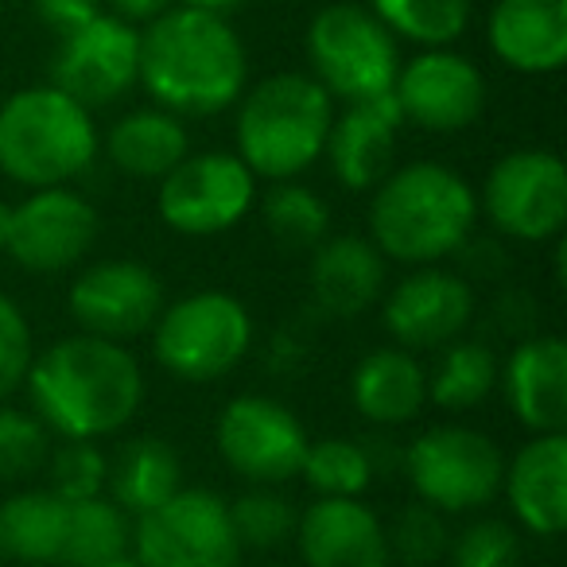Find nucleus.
<instances>
[{
	"instance_id": "obj_1",
	"label": "nucleus",
	"mask_w": 567,
	"mask_h": 567,
	"mask_svg": "<svg viewBox=\"0 0 567 567\" xmlns=\"http://www.w3.org/2000/svg\"><path fill=\"white\" fill-rule=\"evenodd\" d=\"M24 385L40 424L63 440H105L144 401L141 362L121 342L86 331L35 354Z\"/></svg>"
},
{
	"instance_id": "obj_2",
	"label": "nucleus",
	"mask_w": 567,
	"mask_h": 567,
	"mask_svg": "<svg viewBox=\"0 0 567 567\" xmlns=\"http://www.w3.org/2000/svg\"><path fill=\"white\" fill-rule=\"evenodd\" d=\"M249 59L226 17L172 4L141 32L144 90L175 117H214L245 94Z\"/></svg>"
},
{
	"instance_id": "obj_3",
	"label": "nucleus",
	"mask_w": 567,
	"mask_h": 567,
	"mask_svg": "<svg viewBox=\"0 0 567 567\" xmlns=\"http://www.w3.org/2000/svg\"><path fill=\"white\" fill-rule=\"evenodd\" d=\"M478 198L458 172L432 159L404 164L373 187L370 241L401 265H435L474 234Z\"/></svg>"
},
{
	"instance_id": "obj_4",
	"label": "nucleus",
	"mask_w": 567,
	"mask_h": 567,
	"mask_svg": "<svg viewBox=\"0 0 567 567\" xmlns=\"http://www.w3.org/2000/svg\"><path fill=\"white\" fill-rule=\"evenodd\" d=\"M237 102V156L257 179H296L323 156L334 97L311 74H268Z\"/></svg>"
},
{
	"instance_id": "obj_5",
	"label": "nucleus",
	"mask_w": 567,
	"mask_h": 567,
	"mask_svg": "<svg viewBox=\"0 0 567 567\" xmlns=\"http://www.w3.org/2000/svg\"><path fill=\"white\" fill-rule=\"evenodd\" d=\"M94 156V117L59 86H28L0 105V172L20 187H66Z\"/></svg>"
},
{
	"instance_id": "obj_6",
	"label": "nucleus",
	"mask_w": 567,
	"mask_h": 567,
	"mask_svg": "<svg viewBox=\"0 0 567 567\" xmlns=\"http://www.w3.org/2000/svg\"><path fill=\"white\" fill-rule=\"evenodd\" d=\"M152 354L183 381H218L245 362L252 347V319L245 303L218 288L183 296L159 311L152 327Z\"/></svg>"
},
{
	"instance_id": "obj_7",
	"label": "nucleus",
	"mask_w": 567,
	"mask_h": 567,
	"mask_svg": "<svg viewBox=\"0 0 567 567\" xmlns=\"http://www.w3.org/2000/svg\"><path fill=\"white\" fill-rule=\"evenodd\" d=\"M311 79L342 102L393 94L401 51L396 35L358 4H331L308 28Z\"/></svg>"
},
{
	"instance_id": "obj_8",
	"label": "nucleus",
	"mask_w": 567,
	"mask_h": 567,
	"mask_svg": "<svg viewBox=\"0 0 567 567\" xmlns=\"http://www.w3.org/2000/svg\"><path fill=\"white\" fill-rule=\"evenodd\" d=\"M409 482L420 502L440 513L482 509L502 494L505 455L489 435L463 424L427 427L409 443Z\"/></svg>"
},
{
	"instance_id": "obj_9",
	"label": "nucleus",
	"mask_w": 567,
	"mask_h": 567,
	"mask_svg": "<svg viewBox=\"0 0 567 567\" xmlns=\"http://www.w3.org/2000/svg\"><path fill=\"white\" fill-rule=\"evenodd\" d=\"M229 505L214 489H179L136 517L133 559L141 567H241Z\"/></svg>"
},
{
	"instance_id": "obj_10",
	"label": "nucleus",
	"mask_w": 567,
	"mask_h": 567,
	"mask_svg": "<svg viewBox=\"0 0 567 567\" xmlns=\"http://www.w3.org/2000/svg\"><path fill=\"white\" fill-rule=\"evenodd\" d=\"M257 198V175L237 152H198L183 156L159 179L156 210L167 229L183 237H214L234 229Z\"/></svg>"
},
{
	"instance_id": "obj_11",
	"label": "nucleus",
	"mask_w": 567,
	"mask_h": 567,
	"mask_svg": "<svg viewBox=\"0 0 567 567\" xmlns=\"http://www.w3.org/2000/svg\"><path fill=\"white\" fill-rule=\"evenodd\" d=\"M214 440L229 471L252 486H284L288 478H296L311 443L300 416L288 404L260 393L234 396L221 409Z\"/></svg>"
},
{
	"instance_id": "obj_12",
	"label": "nucleus",
	"mask_w": 567,
	"mask_h": 567,
	"mask_svg": "<svg viewBox=\"0 0 567 567\" xmlns=\"http://www.w3.org/2000/svg\"><path fill=\"white\" fill-rule=\"evenodd\" d=\"M482 206L497 234L513 241H556L567 221V167L556 152L520 148L486 175Z\"/></svg>"
},
{
	"instance_id": "obj_13",
	"label": "nucleus",
	"mask_w": 567,
	"mask_h": 567,
	"mask_svg": "<svg viewBox=\"0 0 567 567\" xmlns=\"http://www.w3.org/2000/svg\"><path fill=\"white\" fill-rule=\"evenodd\" d=\"M141 74V32L128 20L102 12L79 32L59 35L51 59V86L71 94L79 105H110L133 90Z\"/></svg>"
},
{
	"instance_id": "obj_14",
	"label": "nucleus",
	"mask_w": 567,
	"mask_h": 567,
	"mask_svg": "<svg viewBox=\"0 0 567 567\" xmlns=\"http://www.w3.org/2000/svg\"><path fill=\"white\" fill-rule=\"evenodd\" d=\"M97 226V210L71 187H40L12 206L9 252L28 272L55 276L94 249Z\"/></svg>"
},
{
	"instance_id": "obj_15",
	"label": "nucleus",
	"mask_w": 567,
	"mask_h": 567,
	"mask_svg": "<svg viewBox=\"0 0 567 567\" xmlns=\"http://www.w3.org/2000/svg\"><path fill=\"white\" fill-rule=\"evenodd\" d=\"M393 97L404 121L427 133H458L474 125L486 105V79L466 55L447 48H424L412 63H401Z\"/></svg>"
},
{
	"instance_id": "obj_16",
	"label": "nucleus",
	"mask_w": 567,
	"mask_h": 567,
	"mask_svg": "<svg viewBox=\"0 0 567 567\" xmlns=\"http://www.w3.org/2000/svg\"><path fill=\"white\" fill-rule=\"evenodd\" d=\"M164 311V284L136 260L90 265L71 288V316L86 334L110 342L141 339Z\"/></svg>"
},
{
	"instance_id": "obj_17",
	"label": "nucleus",
	"mask_w": 567,
	"mask_h": 567,
	"mask_svg": "<svg viewBox=\"0 0 567 567\" xmlns=\"http://www.w3.org/2000/svg\"><path fill=\"white\" fill-rule=\"evenodd\" d=\"M474 288L447 268L420 265L385 300V327L404 350H440L471 327Z\"/></svg>"
},
{
	"instance_id": "obj_18",
	"label": "nucleus",
	"mask_w": 567,
	"mask_h": 567,
	"mask_svg": "<svg viewBox=\"0 0 567 567\" xmlns=\"http://www.w3.org/2000/svg\"><path fill=\"white\" fill-rule=\"evenodd\" d=\"M303 567H389L381 517L358 497H319L296 520Z\"/></svg>"
},
{
	"instance_id": "obj_19",
	"label": "nucleus",
	"mask_w": 567,
	"mask_h": 567,
	"mask_svg": "<svg viewBox=\"0 0 567 567\" xmlns=\"http://www.w3.org/2000/svg\"><path fill=\"white\" fill-rule=\"evenodd\" d=\"M404 125V113L393 94L347 102V113L331 121L323 156L331 159L334 179L347 190H373L393 172L396 133Z\"/></svg>"
},
{
	"instance_id": "obj_20",
	"label": "nucleus",
	"mask_w": 567,
	"mask_h": 567,
	"mask_svg": "<svg viewBox=\"0 0 567 567\" xmlns=\"http://www.w3.org/2000/svg\"><path fill=\"white\" fill-rule=\"evenodd\" d=\"M502 489L528 533L559 536L567 525V435H533L505 466Z\"/></svg>"
},
{
	"instance_id": "obj_21",
	"label": "nucleus",
	"mask_w": 567,
	"mask_h": 567,
	"mask_svg": "<svg viewBox=\"0 0 567 567\" xmlns=\"http://www.w3.org/2000/svg\"><path fill=\"white\" fill-rule=\"evenodd\" d=\"M489 51L520 74L567 63V0H497L486 20Z\"/></svg>"
},
{
	"instance_id": "obj_22",
	"label": "nucleus",
	"mask_w": 567,
	"mask_h": 567,
	"mask_svg": "<svg viewBox=\"0 0 567 567\" xmlns=\"http://www.w3.org/2000/svg\"><path fill=\"white\" fill-rule=\"evenodd\" d=\"M505 396L533 435L567 427V342L559 334L525 339L505 362Z\"/></svg>"
},
{
	"instance_id": "obj_23",
	"label": "nucleus",
	"mask_w": 567,
	"mask_h": 567,
	"mask_svg": "<svg viewBox=\"0 0 567 567\" xmlns=\"http://www.w3.org/2000/svg\"><path fill=\"white\" fill-rule=\"evenodd\" d=\"M311 296L334 319L362 316L385 288V257L365 237H323L311 249Z\"/></svg>"
},
{
	"instance_id": "obj_24",
	"label": "nucleus",
	"mask_w": 567,
	"mask_h": 567,
	"mask_svg": "<svg viewBox=\"0 0 567 567\" xmlns=\"http://www.w3.org/2000/svg\"><path fill=\"white\" fill-rule=\"evenodd\" d=\"M350 396L365 420L381 427H401L427 404V373L404 347L370 350L350 373Z\"/></svg>"
},
{
	"instance_id": "obj_25",
	"label": "nucleus",
	"mask_w": 567,
	"mask_h": 567,
	"mask_svg": "<svg viewBox=\"0 0 567 567\" xmlns=\"http://www.w3.org/2000/svg\"><path fill=\"white\" fill-rule=\"evenodd\" d=\"M113 167L133 179H164L183 156H190L187 128L167 110H133L105 136Z\"/></svg>"
},
{
	"instance_id": "obj_26",
	"label": "nucleus",
	"mask_w": 567,
	"mask_h": 567,
	"mask_svg": "<svg viewBox=\"0 0 567 567\" xmlns=\"http://www.w3.org/2000/svg\"><path fill=\"white\" fill-rule=\"evenodd\" d=\"M71 502L55 489H20L0 502V556L17 564H59Z\"/></svg>"
},
{
	"instance_id": "obj_27",
	"label": "nucleus",
	"mask_w": 567,
	"mask_h": 567,
	"mask_svg": "<svg viewBox=\"0 0 567 567\" xmlns=\"http://www.w3.org/2000/svg\"><path fill=\"white\" fill-rule=\"evenodd\" d=\"M110 494L128 517H144L183 489V463L175 447L156 435H136L110 463Z\"/></svg>"
},
{
	"instance_id": "obj_28",
	"label": "nucleus",
	"mask_w": 567,
	"mask_h": 567,
	"mask_svg": "<svg viewBox=\"0 0 567 567\" xmlns=\"http://www.w3.org/2000/svg\"><path fill=\"white\" fill-rule=\"evenodd\" d=\"M133 548V517L113 497H86L71 502L66 513V544L63 567H97L110 559L128 556Z\"/></svg>"
},
{
	"instance_id": "obj_29",
	"label": "nucleus",
	"mask_w": 567,
	"mask_h": 567,
	"mask_svg": "<svg viewBox=\"0 0 567 567\" xmlns=\"http://www.w3.org/2000/svg\"><path fill=\"white\" fill-rule=\"evenodd\" d=\"M440 362H435L432 378H427V401L440 409L463 412L482 404L497 385V358L486 342H458L451 339L447 347H440Z\"/></svg>"
},
{
	"instance_id": "obj_30",
	"label": "nucleus",
	"mask_w": 567,
	"mask_h": 567,
	"mask_svg": "<svg viewBox=\"0 0 567 567\" xmlns=\"http://www.w3.org/2000/svg\"><path fill=\"white\" fill-rule=\"evenodd\" d=\"M370 12L420 48H447L471 24V0H373Z\"/></svg>"
},
{
	"instance_id": "obj_31",
	"label": "nucleus",
	"mask_w": 567,
	"mask_h": 567,
	"mask_svg": "<svg viewBox=\"0 0 567 567\" xmlns=\"http://www.w3.org/2000/svg\"><path fill=\"white\" fill-rule=\"evenodd\" d=\"M260 214H265L268 234L288 249H316L331 229V210H327L323 198L292 179H280L268 190Z\"/></svg>"
},
{
	"instance_id": "obj_32",
	"label": "nucleus",
	"mask_w": 567,
	"mask_h": 567,
	"mask_svg": "<svg viewBox=\"0 0 567 567\" xmlns=\"http://www.w3.org/2000/svg\"><path fill=\"white\" fill-rule=\"evenodd\" d=\"M300 474L319 497H358L373 482V458L354 440L308 443Z\"/></svg>"
},
{
	"instance_id": "obj_33",
	"label": "nucleus",
	"mask_w": 567,
	"mask_h": 567,
	"mask_svg": "<svg viewBox=\"0 0 567 567\" xmlns=\"http://www.w3.org/2000/svg\"><path fill=\"white\" fill-rule=\"evenodd\" d=\"M296 520H300L296 505L276 486H257L229 505V525H234L241 548H280L288 536H296Z\"/></svg>"
},
{
	"instance_id": "obj_34",
	"label": "nucleus",
	"mask_w": 567,
	"mask_h": 567,
	"mask_svg": "<svg viewBox=\"0 0 567 567\" xmlns=\"http://www.w3.org/2000/svg\"><path fill=\"white\" fill-rule=\"evenodd\" d=\"M389 536V556H396L404 567H435L451 548L447 520L427 502H416L396 517Z\"/></svg>"
},
{
	"instance_id": "obj_35",
	"label": "nucleus",
	"mask_w": 567,
	"mask_h": 567,
	"mask_svg": "<svg viewBox=\"0 0 567 567\" xmlns=\"http://www.w3.org/2000/svg\"><path fill=\"white\" fill-rule=\"evenodd\" d=\"M51 455V435L40 416L0 404V478L20 482L32 478Z\"/></svg>"
},
{
	"instance_id": "obj_36",
	"label": "nucleus",
	"mask_w": 567,
	"mask_h": 567,
	"mask_svg": "<svg viewBox=\"0 0 567 567\" xmlns=\"http://www.w3.org/2000/svg\"><path fill=\"white\" fill-rule=\"evenodd\" d=\"M105 482H110V458L102 455L97 440H66L51 455V489L63 502L102 497Z\"/></svg>"
},
{
	"instance_id": "obj_37",
	"label": "nucleus",
	"mask_w": 567,
	"mask_h": 567,
	"mask_svg": "<svg viewBox=\"0 0 567 567\" xmlns=\"http://www.w3.org/2000/svg\"><path fill=\"white\" fill-rule=\"evenodd\" d=\"M451 567H520V536L505 520H474L451 540Z\"/></svg>"
},
{
	"instance_id": "obj_38",
	"label": "nucleus",
	"mask_w": 567,
	"mask_h": 567,
	"mask_svg": "<svg viewBox=\"0 0 567 567\" xmlns=\"http://www.w3.org/2000/svg\"><path fill=\"white\" fill-rule=\"evenodd\" d=\"M32 358H35L32 327H28L24 311L0 292V401L24 385Z\"/></svg>"
},
{
	"instance_id": "obj_39",
	"label": "nucleus",
	"mask_w": 567,
	"mask_h": 567,
	"mask_svg": "<svg viewBox=\"0 0 567 567\" xmlns=\"http://www.w3.org/2000/svg\"><path fill=\"white\" fill-rule=\"evenodd\" d=\"M32 9L55 35H71L102 17V0H32Z\"/></svg>"
},
{
	"instance_id": "obj_40",
	"label": "nucleus",
	"mask_w": 567,
	"mask_h": 567,
	"mask_svg": "<svg viewBox=\"0 0 567 567\" xmlns=\"http://www.w3.org/2000/svg\"><path fill=\"white\" fill-rule=\"evenodd\" d=\"M110 4H113V17L128 20V24H148L159 12L172 9L175 0H110Z\"/></svg>"
},
{
	"instance_id": "obj_41",
	"label": "nucleus",
	"mask_w": 567,
	"mask_h": 567,
	"mask_svg": "<svg viewBox=\"0 0 567 567\" xmlns=\"http://www.w3.org/2000/svg\"><path fill=\"white\" fill-rule=\"evenodd\" d=\"M179 4H187V9H198V12H214V17H226V12H234L241 0H179Z\"/></svg>"
},
{
	"instance_id": "obj_42",
	"label": "nucleus",
	"mask_w": 567,
	"mask_h": 567,
	"mask_svg": "<svg viewBox=\"0 0 567 567\" xmlns=\"http://www.w3.org/2000/svg\"><path fill=\"white\" fill-rule=\"evenodd\" d=\"M9 234H12V206L0 198V249H9Z\"/></svg>"
},
{
	"instance_id": "obj_43",
	"label": "nucleus",
	"mask_w": 567,
	"mask_h": 567,
	"mask_svg": "<svg viewBox=\"0 0 567 567\" xmlns=\"http://www.w3.org/2000/svg\"><path fill=\"white\" fill-rule=\"evenodd\" d=\"M97 567H141L133 556H121V559H110V564H97Z\"/></svg>"
}]
</instances>
